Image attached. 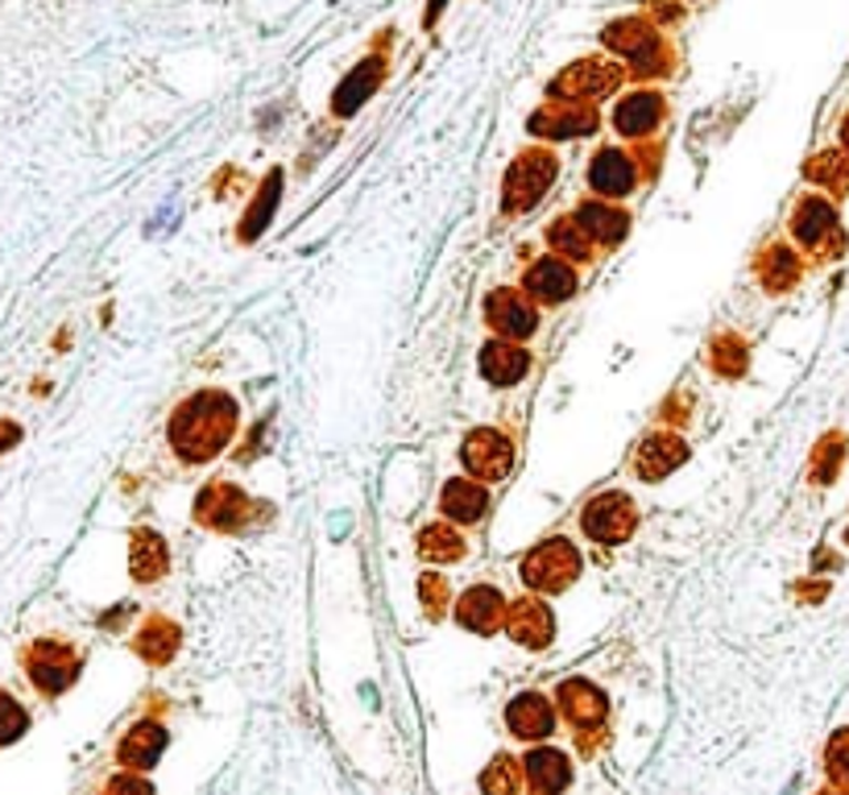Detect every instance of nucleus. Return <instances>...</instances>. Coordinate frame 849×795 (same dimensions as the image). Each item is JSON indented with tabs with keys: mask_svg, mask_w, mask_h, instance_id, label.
<instances>
[{
	"mask_svg": "<svg viewBox=\"0 0 849 795\" xmlns=\"http://www.w3.org/2000/svg\"><path fill=\"white\" fill-rule=\"evenodd\" d=\"M448 597H452V589H448V580H443L440 572L419 576V605H423V613L431 617V622L443 617V610H448Z\"/></svg>",
	"mask_w": 849,
	"mask_h": 795,
	"instance_id": "35",
	"label": "nucleus"
},
{
	"mask_svg": "<svg viewBox=\"0 0 849 795\" xmlns=\"http://www.w3.org/2000/svg\"><path fill=\"white\" fill-rule=\"evenodd\" d=\"M560 179V153L547 146H527L514 162L506 166L502 179V212L506 216H527L544 204V195L551 183Z\"/></svg>",
	"mask_w": 849,
	"mask_h": 795,
	"instance_id": "3",
	"label": "nucleus"
},
{
	"mask_svg": "<svg viewBox=\"0 0 849 795\" xmlns=\"http://www.w3.org/2000/svg\"><path fill=\"white\" fill-rule=\"evenodd\" d=\"M684 460H688V443H684V436L659 427V431H646L643 443L634 448L630 473L638 476V481H646V485H655V481H667V476L676 473Z\"/></svg>",
	"mask_w": 849,
	"mask_h": 795,
	"instance_id": "14",
	"label": "nucleus"
},
{
	"mask_svg": "<svg viewBox=\"0 0 849 795\" xmlns=\"http://www.w3.org/2000/svg\"><path fill=\"white\" fill-rule=\"evenodd\" d=\"M643 4H646V13H651L646 21H655L659 30L663 25H671V21H679V13H684V4H676V0H643Z\"/></svg>",
	"mask_w": 849,
	"mask_h": 795,
	"instance_id": "37",
	"label": "nucleus"
},
{
	"mask_svg": "<svg viewBox=\"0 0 849 795\" xmlns=\"http://www.w3.org/2000/svg\"><path fill=\"white\" fill-rule=\"evenodd\" d=\"M506 597L502 589H493V584H473V589H464L452 601V617H456L460 630H469V634H481V638H490L497 630L506 626Z\"/></svg>",
	"mask_w": 849,
	"mask_h": 795,
	"instance_id": "17",
	"label": "nucleus"
},
{
	"mask_svg": "<svg viewBox=\"0 0 849 795\" xmlns=\"http://www.w3.org/2000/svg\"><path fill=\"white\" fill-rule=\"evenodd\" d=\"M443 9H448V0H431V4H427V18H423V25H436V21H440V13H443Z\"/></svg>",
	"mask_w": 849,
	"mask_h": 795,
	"instance_id": "40",
	"label": "nucleus"
},
{
	"mask_svg": "<svg viewBox=\"0 0 849 795\" xmlns=\"http://www.w3.org/2000/svg\"><path fill=\"white\" fill-rule=\"evenodd\" d=\"M476 369H481V377H485L490 386L509 389V386H518V382L530 373V353L523 348V344H514V340L493 336V340L481 344V353H476Z\"/></svg>",
	"mask_w": 849,
	"mask_h": 795,
	"instance_id": "19",
	"label": "nucleus"
},
{
	"mask_svg": "<svg viewBox=\"0 0 849 795\" xmlns=\"http://www.w3.org/2000/svg\"><path fill=\"white\" fill-rule=\"evenodd\" d=\"M381 84H386V58H381V54L361 58L357 67L336 84V92H332V117H353L357 108L369 104V96H374Z\"/></svg>",
	"mask_w": 849,
	"mask_h": 795,
	"instance_id": "21",
	"label": "nucleus"
},
{
	"mask_svg": "<svg viewBox=\"0 0 849 795\" xmlns=\"http://www.w3.org/2000/svg\"><path fill=\"white\" fill-rule=\"evenodd\" d=\"M278 191H282V170H273L270 179L261 183V191H257V200H254V204H249V212H245V221H240V240L261 237V228L270 224L273 207H278Z\"/></svg>",
	"mask_w": 849,
	"mask_h": 795,
	"instance_id": "31",
	"label": "nucleus"
},
{
	"mask_svg": "<svg viewBox=\"0 0 849 795\" xmlns=\"http://www.w3.org/2000/svg\"><path fill=\"white\" fill-rule=\"evenodd\" d=\"M792 233H796L804 245H820V240L837 233V212H832L829 200H820V195H808L804 204L796 207V221H792Z\"/></svg>",
	"mask_w": 849,
	"mask_h": 795,
	"instance_id": "30",
	"label": "nucleus"
},
{
	"mask_svg": "<svg viewBox=\"0 0 849 795\" xmlns=\"http://www.w3.org/2000/svg\"><path fill=\"white\" fill-rule=\"evenodd\" d=\"M415 551L431 568H452V563L469 556V542H464V535L452 523H431L415 535Z\"/></svg>",
	"mask_w": 849,
	"mask_h": 795,
	"instance_id": "28",
	"label": "nucleus"
},
{
	"mask_svg": "<svg viewBox=\"0 0 849 795\" xmlns=\"http://www.w3.org/2000/svg\"><path fill=\"white\" fill-rule=\"evenodd\" d=\"M518 787H523V766L509 754H497L481 775V792L485 795H518Z\"/></svg>",
	"mask_w": 849,
	"mask_h": 795,
	"instance_id": "33",
	"label": "nucleus"
},
{
	"mask_svg": "<svg viewBox=\"0 0 849 795\" xmlns=\"http://www.w3.org/2000/svg\"><path fill=\"white\" fill-rule=\"evenodd\" d=\"M240 407L228 389H200L183 398L166 419V443L183 464H212L233 443Z\"/></svg>",
	"mask_w": 849,
	"mask_h": 795,
	"instance_id": "1",
	"label": "nucleus"
},
{
	"mask_svg": "<svg viewBox=\"0 0 849 795\" xmlns=\"http://www.w3.org/2000/svg\"><path fill=\"white\" fill-rule=\"evenodd\" d=\"M166 750V726L162 721H137L125 738L117 742V762L120 771H153L158 759Z\"/></svg>",
	"mask_w": 849,
	"mask_h": 795,
	"instance_id": "26",
	"label": "nucleus"
},
{
	"mask_svg": "<svg viewBox=\"0 0 849 795\" xmlns=\"http://www.w3.org/2000/svg\"><path fill=\"white\" fill-rule=\"evenodd\" d=\"M518 766H523V783L530 795H560L572 783V759L556 745H535Z\"/></svg>",
	"mask_w": 849,
	"mask_h": 795,
	"instance_id": "23",
	"label": "nucleus"
},
{
	"mask_svg": "<svg viewBox=\"0 0 849 795\" xmlns=\"http://www.w3.org/2000/svg\"><path fill=\"white\" fill-rule=\"evenodd\" d=\"M663 120H667V100H663V92L655 87H638V92H626L622 100L613 104V133L626 137V141H643L659 129Z\"/></svg>",
	"mask_w": 849,
	"mask_h": 795,
	"instance_id": "15",
	"label": "nucleus"
},
{
	"mask_svg": "<svg viewBox=\"0 0 849 795\" xmlns=\"http://www.w3.org/2000/svg\"><path fill=\"white\" fill-rule=\"evenodd\" d=\"M597 117L593 104H556L547 100L539 112H530L527 120V133L535 141H577V137H589L597 133Z\"/></svg>",
	"mask_w": 849,
	"mask_h": 795,
	"instance_id": "13",
	"label": "nucleus"
},
{
	"mask_svg": "<svg viewBox=\"0 0 849 795\" xmlns=\"http://www.w3.org/2000/svg\"><path fill=\"white\" fill-rule=\"evenodd\" d=\"M506 729L523 742H544L556 733V705L544 692H518L506 705Z\"/></svg>",
	"mask_w": 849,
	"mask_h": 795,
	"instance_id": "22",
	"label": "nucleus"
},
{
	"mask_svg": "<svg viewBox=\"0 0 849 795\" xmlns=\"http://www.w3.org/2000/svg\"><path fill=\"white\" fill-rule=\"evenodd\" d=\"M79 667H84L79 651H75L71 643H54V638L34 643L30 646V655H25V672H30L37 692H46V696L67 692L71 684H75V676H79Z\"/></svg>",
	"mask_w": 849,
	"mask_h": 795,
	"instance_id": "11",
	"label": "nucleus"
},
{
	"mask_svg": "<svg viewBox=\"0 0 849 795\" xmlns=\"http://www.w3.org/2000/svg\"><path fill=\"white\" fill-rule=\"evenodd\" d=\"M485 323L493 327L497 340H514V344H527L539 332V307L530 303L518 287H497L485 299Z\"/></svg>",
	"mask_w": 849,
	"mask_h": 795,
	"instance_id": "10",
	"label": "nucleus"
},
{
	"mask_svg": "<svg viewBox=\"0 0 849 795\" xmlns=\"http://www.w3.org/2000/svg\"><path fill=\"white\" fill-rule=\"evenodd\" d=\"M572 221L584 228V237L593 240L597 249H617L630 233V212L610 200H580L572 207Z\"/></svg>",
	"mask_w": 849,
	"mask_h": 795,
	"instance_id": "18",
	"label": "nucleus"
},
{
	"mask_svg": "<svg viewBox=\"0 0 849 795\" xmlns=\"http://www.w3.org/2000/svg\"><path fill=\"white\" fill-rule=\"evenodd\" d=\"M502 630L527 651H547L556 643V613L544 597H518L506 605V626Z\"/></svg>",
	"mask_w": 849,
	"mask_h": 795,
	"instance_id": "16",
	"label": "nucleus"
},
{
	"mask_svg": "<svg viewBox=\"0 0 849 795\" xmlns=\"http://www.w3.org/2000/svg\"><path fill=\"white\" fill-rule=\"evenodd\" d=\"M584 183L601 200H626L634 186L643 183V166H638V153L622 150V146H601L593 153V162L584 170Z\"/></svg>",
	"mask_w": 849,
	"mask_h": 795,
	"instance_id": "9",
	"label": "nucleus"
},
{
	"mask_svg": "<svg viewBox=\"0 0 849 795\" xmlns=\"http://www.w3.org/2000/svg\"><path fill=\"white\" fill-rule=\"evenodd\" d=\"M108 795H153V787L141 775L125 771V775H117L112 783H108Z\"/></svg>",
	"mask_w": 849,
	"mask_h": 795,
	"instance_id": "38",
	"label": "nucleus"
},
{
	"mask_svg": "<svg viewBox=\"0 0 849 795\" xmlns=\"http://www.w3.org/2000/svg\"><path fill=\"white\" fill-rule=\"evenodd\" d=\"M544 240L551 254L563 257V261H572V266H584V261H593V254H597V245L584 237V228L572 221V212H568V216H556V221L547 224Z\"/></svg>",
	"mask_w": 849,
	"mask_h": 795,
	"instance_id": "29",
	"label": "nucleus"
},
{
	"mask_svg": "<svg viewBox=\"0 0 849 795\" xmlns=\"http://www.w3.org/2000/svg\"><path fill=\"white\" fill-rule=\"evenodd\" d=\"M759 273H763V282H766V290H787L792 282L799 278V270H796V257L787 254V249H766V257H763V266H759Z\"/></svg>",
	"mask_w": 849,
	"mask_h": 795,
	"instance_id": "34",
	"label": "nucleus"
},
{
	"mask_svg": "<svg viewBox=\"0 0 849 795\" xmlns=\"http://www.w3.org/2000/svg\"><path fill=\"white\" fill-rule=\"evenodd\" d=\"M518 290H523L535 307H563L577 299L580 273L572 261L547 254V257H539V261H530V270L523 273V287Z\"/></svg>",
	"mask_w": 849,
	"mask_h": 795,
	"instance_id": "12",
	"label": "nucleus"
},
{
	"mask_svg": "<svg viewBox=\"0 0 849 795\" xmlns=\"http://www.w3.org/2000/svg\"><path fill=\"white\" fill-rule=\"evenodd\" d=\"M191 514H195V523L216 530V535H245V530L257 526L261 506H257V497H249L233 481H212V485L200 490Z\"/></svg>",
	"mask_w": 849,
	"mask_h": 795,
	"instance_id": "5",
	"label": "nucleus"
},
{
	"mask_svg": "<svg viewBox=\"0 0 849 795\" xmlns=\"http://www.w3.org/2000/svg\"><path fill=\"white\" fill-rule=\"evenodd\" d=\"M18 440H21V427L9 423V419H0V452H9Z\"/></svg>",
	"mask_w": 849,
	"mask_h": 795,
	"instance_id": "39",
	"label": "nucleus"
},
{
	"mask_svg": "<svg viewBox=\"0 0 849 795\" xmlns=\"http://www.w3.org/2000/svg\"><path fill=\"white\" fill-rule=\"evenodd\" d=\"M460 464L464 476H473L481 485H497L514 469V440L497 427H473L460 443Z\"/></svg>",
	"mask_w": 849,
	"mask_h": 795,
	"instance_id": "8",
	"label": "nucleus"
},
{
	"mask_svg": "<svg viewBox=\"0 0 849 795\" xmlns=\"http://www.w3.org/2000/svg\"><path fill=\"white\" fill-rule=\"evenodd\" d=\"M170 572V547L166 539L150 530V526H133L129 530V576L137 584H158Z\"/></svg>",
	"mask_w": 849,
	"mask_h": 795,
	"instance_id": "25",
	"label": "nucleus"
},
{
	"mask_svg": "<svg viewBox=\"0 0 849 795\" xmlns=\"http://www.w3.org/2000/svg\"><path fill=\"white\" fill-rule=\"evenodd\" d=\"M580 535L597 547H622L638 530V506L626 490H601L580 506Z\"/></svg>",
	"mask_w": 849,
	"mask_h": 795,
	"instance_id": "7",
	"label": "nucleus"
},
{
	"mask_svg": "<svg viewBox=\"0 0 849 795\" xmlns=\"http://www.w3.org/2000/svg\"><path fill=\"white\" fill-rule=\"evenodd\" d=\"M709 365L721 377H738V373L746 369V344L733 332H721V336L709 340Z\"/></svg>",
	"mask_w": 849,
	"mask_h": 795,
	"instance_id": "32",
	"label": "nucleus"
},
{
	"mask_svg": "<svg viewBox=\"0 0 849 795\" xmlns=\"http://www.w3.org/2000/svg\"><path fill=\"white\" fill-rule=\"evenodd\" d=\"M179 646H183V626L162 617V613H150L133 634V651L150 663V667H166V663L179 655Z\"/></svg>",
	"mask_w": 849,
	"mask_h": 795,
	"instance_id": "27",
	"label": "nucleus"
},
{
	"mask_svg": "<svg viewBox=\"0 0 849 795\" xmlns=\"http://www.w3.org/2000/svg\"><path fill=\"white\" fill-rule=\"evenodd\" d=\"M605 51H613L617 58H626V75L634 79H667L676 71V54L663 42V30L646 18H622L610 21L601 30Z\"/></svg>",
	"mask_w": 849,
	"mask_h": 795,
	"instance_id": "2",
	"label": "nucleus"
},
{
	"mask_svg": "<svg viewBox=\"0 0 849 795\" xmlns=\"http://www.w3.org/2000/svg\"><path fill=\"white\" fill-rule=\"evenodd\" d=\"M25 729H30V712L21 709L13 696L0 692V745L18 742Z\"/></svg>",
	"mask_w": 849,
	"mask_h": 795,
	"instance_id": "36",
	"label": "nucleus"
},
{
	"mask_svg": "<svg viewBox=\"0 0 849 795\" xmlns=\"http://www.w3.org/2000/svg\"><path fill=\"white\" fill-rule=\"evenodd\" d=\"M440 514H443V523H452V526L485 523V514H490V485H481V481H473V476H452V481H443Z\"/></svg>",
	"mask_w": 849,
	"mask_h": 795,
	"instance_id": "20",
	"label": "nucleus"
},
{
	"mask_svg": "<svg viewBox=\"0 0 849 795\" xmlns=\"http://www.w3.org/2000/svg\"><path fill=\"white\" fill-rule=\"evenodd\" d=\"M626 84V67L613 58H577L547 84V96L556 104H597Z\"/></svg>",
	"mask_w": 849,
	"mask_h": 795,
	"instance_id": "6",
	"label": "nucleus"
},
{
	"mask_svg": "<svg viewBox=\"0 0 849 795\" xmlns=\"http://www.w3.org/2000/svg\"><path fill=\"white\" fill-rule=\"evenodd\" d=\"M556 709H560L563 717L580 729V733H584V729H593V726L605 721L610 700H605V692H601L597 684H589L584 676H572L556 688Z\"/></svg>",
	"mask_w": 849,
	"mask_h": 795,
	"instance_id": "24",
	"label": "nucleus"
},
{
	"mask_svg": "<svg viewBox=\"0 0 849 795\" xmlns=\"http://www.w3.org/2000/svg\"><path fill=\"white\" fill-rule=\"evenodd\" d=\"M580 568H584V556H580L577 542L563 539V535H551V539L535 542L527 556L518 559L523 584H527L530 592H539V597H560L563 589H572Z\"/></svg>",
	"mask_w": 849,
	"mask_h": 795,
	"instance_id": "4",
	"label": "nucleus"
}]
</instances>
